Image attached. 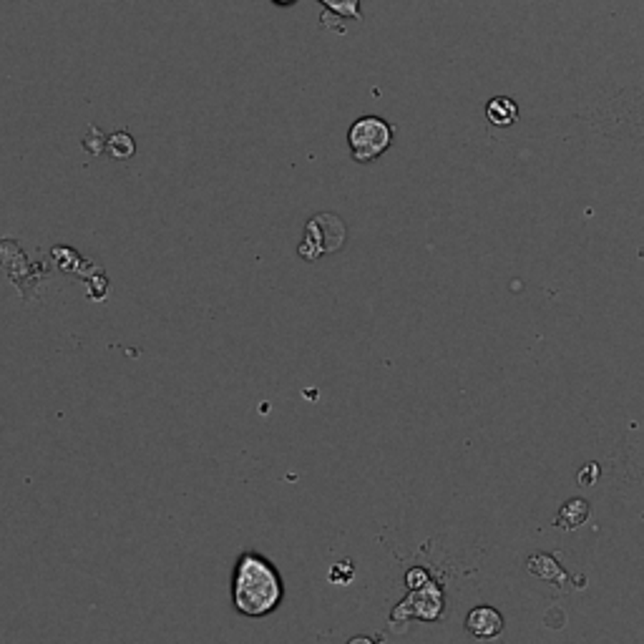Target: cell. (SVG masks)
<instances>
[{
	"mask_svg": "<svg viewBox=\"0 0 644 644\" xmlns=\"http://www.w3.org/2000/svg\"><path fill=\"white\" fill-rule=\"evenodd\" d=\"M587 501L581 499H574L566 503L562 513H559V519H556V526H562V528H577L584 519H587Z\"/></svg>",
	"mask_w": 644,
	"mask_h": 644,
	"instance_id": "obj_6",
	"label": "cell"
},
{
	"mask_svg": "<svg viewBox=\"0 0 644 644\" xmlns=\"http://www.w3.org/2000/svg\"><path fill=\"white\" fill-rule=\"evenodd\" d=\"M350 154L360 164H370L381 159L393 144V126L381 116H363L348 132Z\"/></svg>",
	"mask_w": 644,
	"mask_h": 644,
	"instance_id": "obj_2",
	"label": "cell"
},
{
	"mask_svg": "<svg viewBox=\"0 0 644 644\" xmlns=\"http://www.w3.org/2000/svg\"><path fill=\"white\" fill-rule=\"evenodd\" d=\"M108 149H111V154L116 159H126V157H132L133 154V139L129 136V133H114L111 136V144H108Z\"/></svg>",
	"mask_w": 644,
	"mask_h": 644,
	"instance_id": "obj_8",
	"label": "cell"
},
{
	"mask_svg": "<svg viewBox=\"0 0 644 644\" xmlns=\"http://www.w3.org/2000/svg\"><path fill=\"white\" fill-rule=\"evenodd\" d=\"M342 242H345V227H342L340 217H335V214H320V217L310 219V224H307L300 250L313 245V250H307L303 254L305 260L313 262V260H317V257L325 254V252L340 250Z\"/></svg>",
	"mask_w": 644,
	"mask_h": 644,
	"instance_id": "obj_3",
	"label": "cell"
},
{
	"mask_svg": "<svg viewBox=\"0 0 644 644\" xmlns=\"http://www.w3.org/2000/svg\"><path fill=\"white\" fill-rule=\"evenodd\" d=\"M486 116L494 126H511L513 121L519 119V106L506 96H496V99L488 101Z\"/></svg>",
	"mask_w": 644,
	"mask_h": 644,
	"instance_id": "obj_5",
	"label": "cell"
},
{
	"mask_svg": "<svg viewBox=\"0 0 644 644\" xmlns=\"http://www.w3.org/2000/svg\"><path fill=\"white\" fill-rule=\"evenodd\" d=\"M275 5H279V8H288V5H295L297 0H272Z\"/></svg>",
	"mask_w": 644,
	"mask_h": 644,
	"instance_id": "obj_10",
	"label": "cell"
},
{
	"mask_svg": "<svg viewBox=\"0 0 644 644\" xmlns=\"http://www.w3.org/2000/svg\"><path fill=\"white\" fill-rule=\"evenodd\" d=\"M466 627L478 640H494L503 630V617L494 606H474L466 617Z\"/></svg>",
	"mask_w": 644,
	"mask_h": 644,
	"instance_id": "obj_4",
	"label": "cell"
},
{
	"mask_svg": "<svg viewBox=\"0 0 644 644\" xmlns=\"http://www.w3.org/2000/svg\"><path fill=\"white\" fill-rule=\"evenodd\" d=\"M428 584V571L425 569H410L408 571V587L410 589H421Z\"/></svg>",
	"mask_w": 644,
	"mask_h": 644,
	"instance_id": "obj_9",
	"label": "cell"
},
{
	"mask_svg": "<svg viewBox=\"0 0 644 644\" xmlns=\"http://www.w3.org/2000/svg\"><path fill=\"white\" fill-rule=\"evenodd\" d=\"M285 599V584L277 566L262 554H242L232 571V605L252 619L272 614Z\"/></svg>",
	"mask_w": 644,
	"mask_h": 644,
	"instance_id": "obj_1",
	"label": "cell"
},
{
	"mask_svg": "<svg viewBox=\"0 0 644 644\" xmlns=\"http://www.w3.org/2000/svg\"><path fill=\"white\" fill-rule=\"evenodd\" d=\"M328 13L340 15V18H353V21H363L360 13V0H320Z\"/></svg>",
	"mask_w": 644,
	"mask_h": 644,
	"instance_id": "obj_7",
	"label": "cell"
}]
</instances>
